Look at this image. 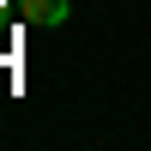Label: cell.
Instances as JSON below:
<instances>
[{
    "label": "cell",
    "mask_w": 151,
    "mask_h": 151,
    "mask_svg": "<svg viewBox=\"0 0 151 151\" xmlns=\"http://www.w3.org/2000/svg\"><path fill=\"white\" fill-rule=\"evenodd\" d=\"M30 18L36 24H60L67 12H60V0H30Z\"/></svg>",
    "instance_id": "cell-1"
}]
</instances>
